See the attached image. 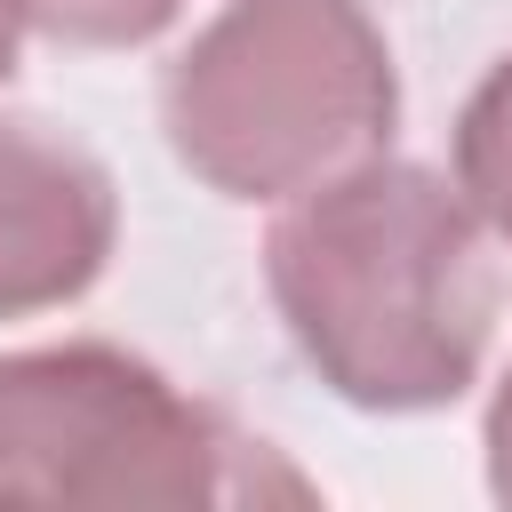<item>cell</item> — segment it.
Masks as SVG:
<instances>
[{"label":"cell","instance_id":"6da1fadb","mask_svg":"<svg viewBox=\"0 0 512 512\" xmlns=\"http://www.w3.org/2000/svg\"><path fill=\"white\" fill-rule=\"evenodd\" d=\"M496 248L456 176L376 152L272 208L264 296L344 408L432 416L488 368L504 320Z\"/></svg>","mask_w":512,"mask_h":512},{"label":"cell","instance_id":"7a4b0ae2","mask_svg":"<svg viewBox=\"0 0 512 512\" xmlns=\"http://www.w3.org/2000/svg\"><path fill=\"white\" fill-rule=\"evenodd\" d=\"M160 136L216 200L280 208L392 152V40L368 0H216L160 72Z\"/></svg>","mask_w":512,"mask_h":512},{"label":"cell","instance_id":"3957f363","mask_svg":"<svg viewBox=\"0 0 512 512\" xmlns=\"http://www.w3.org/2000/svg\"><path fill=\"white\" fill-rule=\"evenodd\" d=\"M0 496L32 504H312V480L240 416L128 344L0 352Z\"/></svg>","mask_w":512,"mask_h":512},{"label":"cell","instance_id":"277c9868","mask_svg":"<svg viewBox=\"0 0 512 512\" xmlns=\"http://www.w3.org/2000/svg\"><path fill=\"white\" fill-rule=\"evenodd\" d=\"M120 248L112 168L40 112H0V320L80 304Z\"/></svg>","mask_w":512,"mask_h":512},{"label":"cell","instance_id":"5b68a950","mask_svg":"<svg viewBox=\"0 0 512 512\" xmlns=\"http://www.w3.org/2000/svg\"><path fill=\"white\" fill-rule=\"evenodd\" d=\"M448 176L488 216V232L512 216V56H496L480 72V88L464 96L456 136H448Z\"/></svg>","mask_w":512,"mask_h":512},{"label":"cell","instance_id":"8992f818","mask_svg":"<svg viewBox=\"0 0 512 512\" xmlns=\"http://www.w3.org/2000/svg\"><path fill=\"white\" fill-rule=\"evenodd\" d=\"M24 8H32V32L56 48H144L192 0H24Z\"/></svg>","mask_w":512,"mask_h":512},{"label":"cell","instance_id":"52a82bcc","mask_svg":"<svg viewBox=\"0 0 512 512\" xmlns=\"http://www.w3.org/2000/svg\"><path fill=\"white\" fill-rule=\"evenodd\" d=\"M480 456H488V496H496V504H512V368H504V376H496V392H488Z\"/></svg>","mask_w":512,"mask_h":512},{"label":"cell","instance_id":"ba28073f","mask_svg":"<svg viewBox=\"0 0 512 512\" xmlns=\"http://www.w3.org/2000/svg\"><path fill=\"white\" fill-rule=\"evenodd\" d=\"M24 40H32V8H24V0H0V88H8V72H16Z\"/></svg>","mask_w":512,"mask_h":512},{"label":"cell","instance_id":"9c48e42d","mask_svg":"<svg viewBox=\"0 0 512 512\" xmlns=\"http://www.w3.org/2000/svg\"><path fill=\"white\" fill-rule=\"evenodd\" d=\"M496 240H504V248H512V216H504V224H496Z\"/></svg>","mask_w":512,"mask_h":512}]
</instances>
